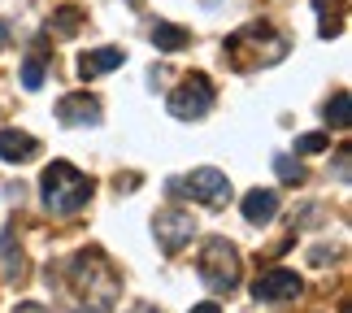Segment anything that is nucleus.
I'll list each match as a JSON object with an SVG mask.
<instances>
[{
	"label": "nucleus",
	"mask_w": 352,
	"mask_h": 313,
	"mask_svg": "<svg viewBox=\"0 0 352 313\" xmlns=\"http://www.w3.org/2000/svg\"><path fill=\"white\" fill-rule=\"evenodd\" d=\"M39 187H44V209L57 213V217L83 213L87 200H91V179L83 170H74L70 161H52L44 170V179H39Z\"/></svg>",
	"instance_id": "nucleus-1"
},
{
	"label": "nucleus",
	"mask_w": 352,
	"mask_h": 313,
	"mask_svg": "<svg viewBox=\"0 0 352 313\" xmlns=\"http://www.w3.org/2000/svg\"><path fill=\"white\" fill-rule=\"evenodd\" d=\"M287 57V39L278 31H270L265 22H248L226 39V61L235 70H252V65H274Z\"/></svg>",
	"instance_id": "nucleus-2"
},
{
	"label": "nucleus",
	"mask_w": 352,
	"mask_h": 313,
	"mask_svg": "<svg viewBox=\"0 0 352 313\" xmlns=\"http://www.w3.org/2000/svg\"><path fill=\"white\" fill-rule=\"evenodd\" d=\"M70 279H74V288L83 292L87 313H109L113 309L118 279H113V270H109V261H104L100 252H78L70 261Z\"/></svg>",
	"instance_id": "nucleus-3"
},
{
	"label": "nucleus",
	"mask_w": 352,
	"mask_h": 313,
	"mask_svg": "<svg viewBox=\"0 0 352 313\" xmlns=\"http://www.w3.org/2000/svg\"><path fill=\"white\" fill-rule=\"evenodd\" d=\"M200 279H205V288L218 292V296L235 292L239 288V252H235V244L209 239L205 252H200Z\"/></svg>",
	"instance_id": "nucleus-4"
},
{
	"label": "nucleus",
	"mask_w": 352,
	"mask_h": 313,
	"mask_svg": "<svg viewBox=\"0 0 352 313\" xmlns=\"http://www.w3.org/2000/svg\"><path fill=\"white\" fill-rule=\"evenodd\" d=\"M170 196H187V200H200V205H209V209H222L226 200H231V179H226L222 170H192L187 179H170Z\"/></svg>",
	"instance_id": "nucleus-5"
},
{
	"label": "nucleus",
	"mask_w": 352,
	"mask_h": 313,
	"mask_svg": "<svg viewBox=\"0 0 352 313\" xmlns=\"http://www.w3.org/2000/svg\"><path fill=\"white\" fill-rule=\"evenodd\" d=\"M170 114L179 118V122H196V118H205L209 109H213V83L205 74H187L179 87L170 91Z\"/></svg>",
	"instance_id": "nucleus-6"
},
{
	"label": "nucleus",
	"mask_w": 352,
	"mask_h": 313,
	"mask_svg": "<svg viewBox=\"0 0 352 313\" xmlns=\"http://www.w3.org/2000/svg\"><path fill=\"white\" fill-rule=\"evenodd\" d=\"M153 235L166 252H179L183 244H192V235H196V217L187 209H161L153 217Z\"/></svg>",
	"instance_id": "nucleus-7"
},
{
	"label": "nucleus",
	"mask_w": 352,
	"mask_h": 313,
	"mask_svg": "<svg viewBox=\"0 0 352 313\" xmlns=\"http://www.w3.org/2000/svg\"><path fill=\"white\" fill-rule=\"evenodd\" d=\"M300 292H305L300 274H296V270H283V266L265 270V274L252 283V296H256V301H270V305H278V301H296Z\"/></svg>",
	"instance_id": "nucleus-8"
},
{
	"label": "nucleus",
	"mask_w": 352,
	"mask_h": 313,
	"mask_svg": "<svg viewBox=\"0 0 352 313\" xmlns=\"http://www.w3.org/2000/svg\"><path fill=\"white\" fill-rule=\"evenodd\" d=\"M57 122H65V127H96L100 122V100L87 96V91H70V96L57 100Z\"/></svg>",
	"instance_id": "nucleus-9"
},
{
	"label": "nucleus",
	"mask_w": 352,
	"mask_h": 313,
	"mask_svg": "<svg viewBox=\"0 0 352 313\" xmlns=\"http://www.w3.org/2000/svg\"><path fill=\"white\" fill-rule=\"evenodd\" d=\"M122 61H126V52H122V48H91V52L78 57V74H83V78H100V74L118 70Z\"/></svg>",
	"instance_id": "nucleus-10"
},
{
	"label": "nucleus",
	"mask_w": 352,
	"mask_h": 313,
	"mask_svg": "<svg viewBox=\"0 0 352 313\" xmlns=\"http://www.w3.org/2000/svg\"><path fill=\"white\" fill-rule=\"evenodd\" d=\"M39 153V140L35 135H26V131H0V161H31Z\"/></svg>",
	"instance_id": "nucleus-11"
},
{
	"label": "nucleus",
	"mask_w": 352,
	"mask_h": 313,
	"mask_svg": "<svg viewBox=\"0 0 352 313\" xmlns=\"http://www.w3.org/2000/svg\"><path fill=\"white\" fill-rule=\"evenodd\" d=\"M274 213H278V192H261V187H256V192L243 196V217H248L252 226H265Z\"/></svg>",
	"instance_id": "nucleus-12"
},
{
	"label": "nucleus",
	"mask_w": 352,
	"mask_h": 313,
	"mask_svg": "<svg viewBox=\"0 0 352 313\" xmlns=\"http://www.w3.org/2000/svg\"><path fill=\"white\" fill-rule=\"evenodd\" d=\"M148 39H153L157 52H179V48L192 44V31H187V26H174V22H157L153 31H148Z\"/></svg>",
	"instance_id": "nucleus-13"
},
{
	"label": "nucleus",
	"mask_w": 352,
	"mask_h": 313,
	"mask_svg": "<svg viewBox=\"0 0 352 313\" xmlns=\"http://www.w3.org/2000/svg\"><path fill=\"white\" fill-rule=\"evenodd\" d=\"M348 91L340 87V91H335V96L327 100V109H322V114H327V127H335V131H348Z\"/></svg>",
	"instance_id": "nucleus-14"
},
{
	"label": "nucleus",
	"mask_w": 352,
	"mask_h": 313,
	"mask_svg": "<svg viewBox=\"0 0 352 313\" xmlns=\"http://www.w3.org/2000/svg\"><path fill=\"white\" fill-rule=\"evenodd\" d=\"M78 26H83V9L65 5V9H57V18L48 22V35H74Z\"/></svg>",
	"instance_id": "nucleus-15"
},
{
	"label": "nucleus",
	"mask_w": 352,
	"mask_h": 313,
	"mask_svg": "<svg viewBox=\"0 0 352 313\" xmlns=\"http://www.w3.org/2000/svg\"><path fill=\"white\" fill-rule=\"evenodd\" d=\"M39 83H44V57H35V52H31V57L22 61V87L35 91Z\"/></svg>",
	"instance_id": "nucleus-16"
},
{
	"label": "nucleus",
	"mask_w": 352,
	"mask_h": 313,
	"mask_svg": "<svg viewBox=\"0 0 352 313\" xmlns=\"http://www.w3.org/2000/svg\"><path fill=\"white\" fill-rule=\"evenodd\" d=\"M274 174H278V179L283 183H305V166H300V161H292V157H274Z\"/></svg>",
	"instance_id": "nucleus-17"
},
{
	"label": "nucleus",
	"mask_w": 352,
	"mask_h": 313,
	"mask_svg": "<svg viewBox=\"0 0 352 313\" xmlns=\"http://www.w3.org/2000/svg\"><path fill=\"white\" fill-rule=\"evenodd\" d=\"M327 135H300V140H296V153H327Z\"/></svg>",
	"instance_id": "nucleus-18"
},
{
	"label": "nucleus",
	"mask_w": 352,
	"mask_h": 313,
	"mask_svg": "<svg viewBox=\"0 0 352 313\" xmlns=\"http://www.w3.org/2000/svg\"><path fill=\"white\" fill-rule=\"evenodd\" d=\"M13 313H48V309H44V305H39V301H22V305H18V309H13Z\"/></svg>",
	"instance_id": "nucleus-19"
},
{
	"label": "nucleus",
	"mask_w": 352,
	"mask_h": 313,
	"mask_svg": "<svg viewBox=\"0 0 352 313\" xmlns=\"http://www.w3.org/2000/svg\"><path fill=\"white\" fill-rule=\"evenodd\" d=\"M335 174H340V183H348V153H340V161H335Z\"/></svg>",
	"instance_id": "nucleus-20"
},
{
	"label": "nucleus",
	"mask_w": 352,
	"mask_h": 313,
	"mask_svg": "<svg viewBox=\"0 0 352 313\" xmlns=\"http://www.w3.org/2000/svg\"><path fill=\"white\" fill-rule=\"evenodd\" d=\"M187 313H222L218 301H205V305H196V309H187Z\"/></svg>",
	"instance_id": "nucleus-21"
},
{
	"label": "nucleus",
	"mask_w": 352,
	"mask_h": 313,
	"mask_svg": "<svg viewBox=\"0 0 352 313\" xmlns=\"http://www.w3.org/2000/svg\"><path fill=\"white\" fill-rule=\"evenodd\" d=\"M131 313H161V309H157V305H135Z\"/></svg>",
	"instance_id": "nucleus-22"
},
{
	"label": "nucleus",
	"mask_w": 352,
	"mask_h": 313,
	"mask_svg": "<svg viewBox=\"0 0 352 313\" xmlns=\"http://www.w3.org/2000/svg\"><path fill=\"white\" fill-rule=\"evenodd\" d=\"M5 44H9V26L0 22V48H5Z\"/></svg>",
	"instance_id": "nucleus-23"
}]
</instances>
